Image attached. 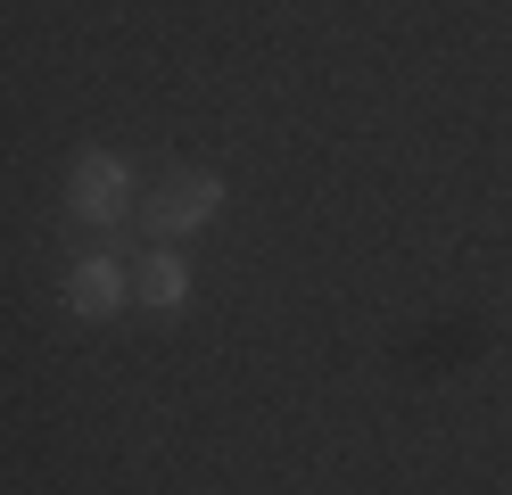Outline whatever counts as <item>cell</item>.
Returning a JSON list of instances; mask_svg holds the SVG:
<instances>
[{
    "label": "cell",
    "instance_id": "6da1fadb",
    "mask_svg": "<svg viewBox=\"0 0 512 495\" xmlns=\"http://www.w3.org/2000/svg\"><path fill=\"white\" fill-rule=\"evenodd\" d=\"M215 207H223V182H215V174H174V182L141 207V231H149V240H182V231H199Z\"/></svg>",
    "mask_w": 512,
    "mask_h": 495
},
{
    "label": "cell",
    "instance_id": "7a4b0ae2",
    "mask_svg": "<svg viewBox=\"0 0 512 495\" xmlns=\"http://www.w3.org/2000/svg\"><path fill=\"white\" fill-rule=\"evenodd\" d=\"M124 207H133V174H124V157H108V149L75 157V215L108 231V223H124Z\"/></svg>",
    "mask_w": 512,
    "mask_h": 495
},
{
    "label": "cell",
    "instance_id": "3957f363",
    "mask_svg": "<svg viewBox=\"0 0 512 495\" xmlns=\"http://www.w3.org/2000/svg\"><path fill=\"white\" fill-rule=\"evenodd\" d=\"M67 297H75V314H116L124 306V264H108V256H83L75 264V281H67Z\"/></svg>",
    "mask_w": 512,
    "mask_h": 495
},
{
    "label": "cell",
    "instance_id": "277c9868",
    "mask_svg": "<svg viewBox=\"0 0 512 495\" xmlns=\"http://www.w3.org/2000/svg\"><path fill=\"white\" fill-rule=\"evenodd\" d=\"M141 297H149L157 314H166V306H182V297H190V273H182V264H174L166 248H157V256L141 264Z\"/></svg>",
    "mask_w": 512,
    "mask_h": 495
}]
</instances>
